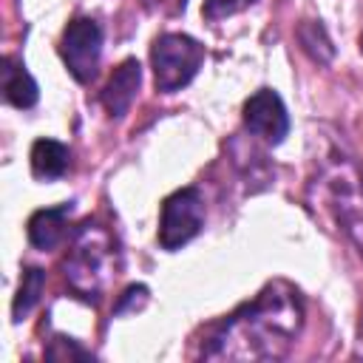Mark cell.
<instances>
[{"label":"cell","instance_id":"cell-2","mask_svg":"<svg viewBox=\"0 0 363 363\" xmlns=\"http://www.w3.org/2000/svg\"><path fill=\"white\" fill-rule=\"evenodd\" d=\"M150 62H153V82L156 91L173 94L182 91L201 68L204 62V45L193 40L190 34H162L156 37L150 48Z\"/></svg>","mask_w":363,"mask_h":363},{"label":"cell","instance_id":"cell-1","mask_svg":"<svg viewBox=\"0 0 363 363\" xmlns=\"http://www.w3.org/2000/svg\"><path fill=\"white\" fill-rule=\"evenodd\" d=\"M301 298L286 284H269L233 312L210 337L204 357H281L301 329Z\"/></svg>","mask_w":363,"mask_h":363},{"label":"cell","instance_id":"cell-10","mask_svg":"<svg viewBox=\"0 0 363 363\" xmlns=\"http://www.w3.org/2000/svg\"><path fill=\"white\" fill-rule=\"evenodd\" d=\"M71 164V150L68 145L57 142V139H37L31 145V173L43 182H54L60 176H65Z\"/></svg>","mask_w":363,"mask_h":363},{"label":"cell","instance_id":"cell-13","mask_svg":"<svg viewBox=\"0 0 363 363\" xmlns=\"http://www.w3.org/2000/svg\"><path fill=\"white\" fill-rule=\"evenodd\" d=\"M147 303V286H142V284H136V286H128L125 289V295L119 298V303H116V315H122V312H133V309H142Z\"/></svg>","mask_w":363,"mask_h":363},{"label":"cell","instance_id":"cell-12","mask_svg":"<svg viewBox=\"0 0 363 363\" xmlns=\"http://www.w3.org/2000/svg\"><path fill=\"white\" fill-rule=\"evenodd\" d=\"M252 3L255 0H204L201 14L207 20H221V17H230V14H235V11H241V9L252 6Z\"/></svg>","mask_w":363,"mask_h":363},{"label":"cell","instance_id":"cell-14","mask_svg":"<svg viewBox=\"0 0 363 363\" xmlns=\"http://www.w3.org/2000/svg\"><path fill=\"white\" fill-rule=\"evenodd\" d=\"M360 51H363V34H360Z\"/></svg>","mask_w":363,"mask_h":363},{"label":"cell","instance_id":"cell-7","mask_svg":"<svg viewBox=\"0 0 363 363\" xmlns=\"http://www.w3.org/2000/svg\"><path fill=\"white\" fill-rule=\"evenodd\" d=\"M139 85H142V65H139V60L130 57V60H125L122 65L113 68V74L108 77V82L99 94L105 111L111 116H125L130 102L136 99Z\"/></svg>","mask_w":363,"mask_h":363},{"label":"cell","instance_id":"cell-11","mask_svg":"<svg viewBox=\"0 0 363 363\" xmlns=\"http://www.w3.org/2000/svg\"><path fill=\"white\" fill-rule=\"evenodd\" d=\"M45 286V272L40 267H26L23 269V281H20V289L14 295V303H11V318L14 323H20L40 301V292Z\"/></svg>","mask_w":363,"mask_h":363},{"label":"cell","instance_id":"cell-8","mask_svg":"<svg viewBox=\"0 0 363 363\" xmlns=\"http://www.w3.org/2000/svg\"><path fill=\"white\" fill-rule=\"evenodd\" d=\"M71 213H74V204L71 201L57 204V207L37 210L28 218V227H26L31 247H37V250H54L65 238V221H68Z\"/></svg>","mask_w":363,"mask_h":363},{"label":"cell","instance_id":"cell-6","mask_svg":"<svg viewBox=\"0 0 363 363\" xmlns=\"http://www.w3.org/2000/svg\"><path fill=\"white\" fill-rule=\"evenodd\" d=\"M244 128L267 145L284 142L289 133V113L272 88H261L244 102Z\"/></svg>","mask_w":363,"mask_h":363},{"label":"cell","instance_id":"cell-3","mask_svg":"<svg viewBox=\"0 0 363 363\" xmlns=\"http://www.w3.org/2000/svg\"><path fill=\"white\" fill-rule=\"evenodd\" d=\"M108 258H111V238L105 230L94 227L91 221L79 227L77 233V241H74V252L71 258L65 261V278H68V286L88 298L91 295H99L105 281H108Z\"/></svg>","mask_w":363,"mask_h":363},{"label":"cell","instance_id":"cell-4","mask_svg":"<svg viewBox=\"0 0 363 363\" xmlns=\"http://www.w3.org/2000/svg\"><path fill=\"white\" fill-rule=\"evenodd\" d=\"M201 224H204V199L199 187H182L170 193L162 204L159 244L164 250H179L199 235Z\"/></svg>","mask_w":363,"mask_h":363},{"label":"cell","instance_id":"cell-5","mask_svg":"<svg viewBox=\"0 0 363 363\" xmlns=\"http://www.w3.org/2000/svg\"><path fill=\"white\" fill-rule=\"evenodd\" d=\"M60 57L77 82H91L102 57V28L91 17H74L60 40Z\"/></svg>","mask_w":363,"mask_h":363},{"label":"cell","instance_id":"cell-9","mask_svg":"<svg viewBox=\"0 0 363 363\" xmlns=\"http://www.w3.org/2000/svg\"><path fill=\"white\" fill-rule=\"evenodd\" d=\"M3 96H6L9 105H14L20 111L34 108L37 99H40V88H37L34 77L14 57H6L3 60Z\"/></svg>","mask_w":363,"mask_h":363}]
</instances>
